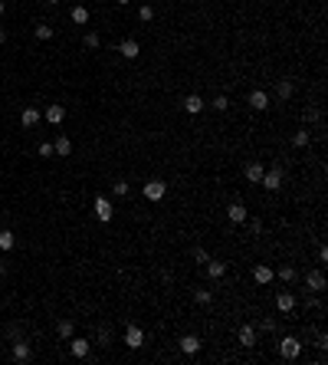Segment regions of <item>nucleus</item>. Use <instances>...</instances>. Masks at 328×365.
Returning <instances> with one entry per match:
<instances>
[{"instance_id": "nucleus-12", "label": "nucleus", "mask_w": 328, "mask_h": 365, "mask_svg": "<svg viewBox=\"0 0 328 365\" xmlns=\"http://www.w3.org/2000/svg\"><path fill=\"white\" fill-rule=\"evenodd\" d=\"M118 53H122L125 59H138L141 46H138V40H122V43H118Z\"/></svg>"}, {"instance_id": "nucleus-23", "label": "nucleus", "mask_w": 328, "mask_h": 365, "mask_svg": "<svg viewBox=\"0 0 328 365\" xmlns=\"http://www.w3.org/2000/svg\"><path fill=\"white\" fill-rule=\"evenodd\" d=\"M276 93H279V99H292V93H296L292 79H279V82H276Z\"/></svg>"}, {"instance_id": "nucleus-18", "label": "nucleus", "mask_w": 328, "mask_h": 365, "mask_svg": "<svg viewBox=\"0 0 328 365\" xmlns=\"http://www.w3.org/2000/svg\"><path fill=\"white\" fill-rule=\"evenodd\" d=\"M66 118V105H46V122L50 125H59Z\"/></svg>"}, {"instance_id": "nucleus-17", "label": "nucleus", "mask_w": 328, "mask_h": 365, "mask_svg": "<svg viewBox=\"0 0 328 365\" xmlns=\"http://www.w3.org/2000/svg\"><path fill=\"white\" fill-rule=\"evenodd\" d=\"M33 359V352H30V346H26V342H13V362H30Z\"/></svg>"}, {"instance_id": "nucleus-14", "label": "nucleus", "mask_w": 328, "mask_h": 365, "mask_svg": "<svg viewBox=\"0 0 328 365\" xmlns=\"http://www.w3.org/2000/svg\"><path fill=\"white\" fill-rule=\"evenodd\" d=\"M204 266H207V277H210V280H223V277H227V263H223V260H207Z\"/></svg>"}, {"instance_id": "nucleus-4", "label": "nucleus", "mask_w": 328, "mask_h": 365, "mask_svg": "<svg viewBox=\"0 0 328 365\" xmlns=\"http://www.w3.org/2000/svg\"><path fill=\"white\" fill-rule=\"evenodd\" d=\"M260 185L266 188V191H279V188H282V168H269V171H263Z\"/></svg>"}, {"instance_id": "nucleus-13", "label": "nucleus", "mask_w": 328, "mask_h": 365, "mask_svg": "<svg viewBox=\"0 0 328 365\" xmlns=\"http://www.w3.org/2000/svg\"><path fill=\"white\" fill-rule=\"evenodd\" d=\"M249 105H253L256 112H266L269 109V96L263 93V89H253V93H249Z\"/></svg>"}, {"instance_id": "nucleus-39", "label": "nucleus", "mask_w": 328, "mask_h": 365, "mask_svg": "<svg viewBox=\"0 0 328 365\" xmlns=\"http://www.w3.org/2000/svg\"><path fill=\"white\" fill-rule=\"evenodd\" d=\"M4 10H7V7H4V0H0V17H4Z\"/></svg>"}, {"instance_id": "nucleus-19", "label": "nucleus", "mask_w": 328, "mask_h": 365, "mask_svg": "<svg viewBox=\"0 0 328 365\" xmlns=\"http://www.w3.org/2000/svg\"><path fill=\"white\" fill-rule=\"evenodd\" d=\"M53 151H56L59 158H69V155H72V142H69L66 135H59V138L53 142Z\"/></svg>"}, {"instance_id": "nucleus-35", "label": "nucleus", "mask_w": 328, "mask_h": 365, "mask_svg": "<svg viewBox=\"0 0 328 365\" xmlns=\"http://www.w3.org/2000/svg\"><path fill=\"white\" fill-rule=\"evenodd\" d=\"M194 260H197V263H207V260H210V254H207L204 247H197V250H194Z\"/></svg>"}, {"instance_id": "nucleus-27", "label": "nucleus", "mask_w": 328, "mask_h": 365, "mask_svg": "<svg viewBox=\"0 0 328 365\" xmlns=\"http://www.w3.org/2000/svg\"><path fill=\"white\" fill-rule=\"evenodd\" d=\"M138 20H144V23H148V20H155V7H151V4H141V7H138Z\"/></svg>"}, {"instance_id": "nucleus-9", "label": "nucleus", "mask_w": 328, "mask_h": 365, "mask_svg": "<svg viewBox=\"0 0 328 365\" xmlns=\"http://www.w3.org/2000/svg\"><path fill=\"white\" fill-rule=\"evenodd\" d=\"M236 342H240L243 349H253L256 346V326H240V332H236Z\"/></svg>"}, {"instance_id": "nucleus-30", "label": "nucleus", "mask_w": 328, "mask_h": 365, "mask_svg": "<svg viewBox=\"0 0 328 365\" xmlns=\"http://www.w3.org/2000/svg\"><path fill=\"white\" fill-rule=\"evenodd\" d=\"M194 299H197L200 306H207V303L213 299V293H210V290H197V293H194Z\"/></svg>"}, {"instance_id": "nucleus-40", "label": "nucleus", "mask_w": 328, "mask_h": 365, "mask_svg": "<svg viewBox=\"0 0 328 365\" xmlns=\"http://www.w3.org/2000/svg\"><path fill=\"white\" fill-rule=\"evenodd\" d=\"M4 273H7V266H4V263H0V277H4Z\"/></svg>"}, {"instance_id": "nucleus-3", "label": "nucleus", "mask_w": 328, "mask_h": 365, "mask_svg": "<svg viewBox=\"0 0 328 365\" xmlns=\"http://www.w3.org/2000/svg\"><path fill=\"white\" fill-rule=\"evenodd\" d=\"M200 346H204V339H200V336H194V332H187V336H180V339H177V349H180L184 355H197Z\"/></svg>"}, {"instance_id": "nucleus-38", "label": "nucleus", "mask_w": 328, "mask_h": 365, "mask_svg": "<svg viewBox=\"0 0 328 365\" xmlns=\"http://www.w3.org/2000/svg\"><path fill=\"white\" fill-rule=\"evenodd\" d=\"M0 43H7V30H4V26H0Z\"/></svg>"}, {"instance_id": "nucleus-22", "label": "nucleus", "mask_w": 328, "mask_h": 365, "mask_svg": "<svg viewBox=\"0 0 328 365\" xmlns=\"http://www.w3.org/2000/svg\"><path fill=\"white\" fill-rule=\"evenodd\" d=\"M69 17H72V23H79V26H86V23H89V7H82V4H76V7H72V13H69Z\"/></svg>"}, {"instance_id": "nucleus-25", "label": "nucleus", "mask_w": 328, "mask_h": 365, "mask_svg": "<svg viewBox=\"0 0 328 365\" xmlns=\"http://www.w3.org/2000/svg\"><path fill=\"white\" fill-rule=\"evenodd\" d=\"M276 277H279V280H282V283H292V280H296V266H289V263H282V266H279V270H276Z\"/></svg>"}, {"instance_id": "nucleus-28", "label": "nucleus", "mask_w": 328, "mask_h": 365, "mask_svg": "<svg viewBox=\"0 0 328 365\" xmlns=\"http://www.w3.org/2000/svg\"><path fill=\"white\" fill-rule=\"evenodd\" d=\"M86 46H89V50H95V46H102V37H99L95 30H89V33H86Z\"/></svg>"}, {"instance_id": "nucleus-31", "label": "nucleus", "mask_w": 328, "mask_h": 365, "mask_svg": "<svg viewBox=\"0 0 328 365\" xmlns=\"http://www.w3.org/2000/svg\"><path fill=\"white\" fill-rule=\"evenodd\" d=\"M56 329H59L62 339H69V336H72V322H69V319H59V326H56Z\"/></svg>"}, {"instance_id": "nucleus-21", "label": "nucleus", "mask_w": 328, "mask_h": 365, "mask_svg": "<svg viewBox=\"0 0 328 365\" xmlns=\"http://www.w3.org/2000/svg\"><path fill=\"white\" fill-rule=\"evenodd\" d=\"M263 171H266V168H263V161H249V165H246V181H253V185H260Z\"/></svg>"}, {"instance_id": "nucleus-41", "label": "nucleus", "mask_w": 328, "mask_h": 365, "mask_svg": "<svg viewBox=\"0 0 328 365\" xmlns=\"http://www.w3.org/2000/svg\"><path fill=\"white\" fill-rule=\"evenodd\" d=\"M118 4H122V7H128V4H131V0H118Z\"/></svg>"}, {"instance_id": "nucleus-26", "label": "nucleus", "mask_w": 328, "mask_h": 365, "mask_svg": "<svg viewBox=\"0 0 328 365\" xmlns=\"http://www.w3.org/2000/svg\"><path fill=\"white\" fill-rule=\"evenodd\" d=\"M309 138H312L309 129H299L296 135H292V145H296V148H305V145H309Z\"/></svg>"}, {"instance_id": "nucleus-36", "label": "nucleus", "mask_w": 328, "mask_h": 365, "mask_svg": "<svg viewBox=\"0 0 328 365\" xmlns=\"http://www.w3.org/2000/svg\"><path fill=\"white\" fill-rule=\"evenodd\" d=\"M302 118H305V122H315V118H318V109H305Z\"/></svg>"}, {"instance_id": "nucleus-24", "label": "nucleus", "mask_w": 328, "mask_h": 365, "mask_svg": "<svg viewBox=\"0 0 328 365\" xmlns=\"http://www.w3.org/2000/svg\"><path fill=\"white\" fill-rule=\"evenodd\" d=\"M17 247V237H13V230H0V250H13Z\"/></svg>"}, {"instance_id": "nucleus-29", "label": "nucleus", "mask_w": 328, "mask_h": 365, "mask_svg": "<svg viewBox=\"0 0 328 365\" xmlns=\"http://www.w3.org/2000/svg\"><path fill=\"white\" fill-rule=\"evenodd\" d=\"M33 33H37V40H53V26H46V23H40Z\"/></svg>"}, {"instance_id": "nucleus-1", "label": "nucleus", "mask_w": 328, "mask_h": 365, "mask_svg": "<svg viewBox=\"0 0 328 365\" xmlns=\"http://www.w3.org/2000/svg\"><path fill=\"white\" fill-rule=\"evenodd\" d=\"M279 355H282L285 362H296L299 355H302V342H299L296 336H282V339H279Z\"/></svg>"}, {"instance_id": "nucleus-6", "label": "nucleus", "mask_w": 328, "mask_h": 365, "mask_svg": "<svg viewBox=\"0 0 328 365\" xmlns=\"http://www.w3.org/2000/svg\"><path fill=\"white\" fill-rule=\"evenodd\" d=\"M305 290L325 293V273L322 270H309V273H305Z\"/></svg>"}, {"instance_id": "nucleus-37", "label": "nucleus", "mask_w": 328, "mask_h": 365, "mask_svg": "<svg viewBox=\"0 0 328 365\" xmlns=\"http://www.w3.org/2000/svg\"><path fill=\"white\" fill-rule=\"evenodd\" d=\"M108 339H112V332H108V329H105V326H102V329H99V342H102V346H105V342H108Z\"/></svg>"}, {"instance_id": "nucleus-33", "label": "nucleus", "mask_w": 328, "mask_h": 365, "mask_svg": "<svg viewBox=\"0 0 328 365\" xmlns=\"http://www.w3.org/2000/svg\"><path fill=\"white\" fill-rule=\"evenodd\" d=\"M112 191L118 194V198H128V191H131V185H125V181H118L115 188H112Z\"/></svg>"}, {"instance_id": "nucleus-5", "label": "nucleus", "mask_w": 328, "mask_h": 365, "mask_svg": "<svg viewBox=\"0 0 328 365\" xmlns=\"http://www.w3.org/2000/svg\"><path fill=\"white\" fill-rule=\"evenodd\" d=\"M92 207H95V217H99L102 224H108L112 217H115V207H112V201H108V198H102V194L95 198V204H92Z\"/></svg>"}, {"instance_id": "nucleus-16", "label": "nucleus", "mask_w": 328, "mask_h": 365, "mask_svg": "<svg viewBox=\"0 0 328 365\" xmlns=\"http://www.w3.org/2000/svg\"><path fill=\"white\" fill-rule=\"evenodd\" d=\"M40 118H43V115H40V109H33V105L20 112V125H23V129H33V125H37Z\"/></svg>"}, {"instance_id": "nucleus-11", "label": "nucleus", "mask_w": 328, "mask_h": 365, "mask_svg": "<svg viewBox=\"0 0 328 365\" xmlns=\"http://www.w3.org/2000/svg\"><path fill=\"white\" fill-rule=\"evenodd\" d=\"M180 109H184L187 115H200V112H204V99H200L197 93H191V96L184 99V105H180Z\"/></svg>"}, {"instance_id": "nucleus-42", "label": "nucleus", "mask_w": 328, "mask_h": 365, "mask_svg": "<svg viewBox=\"0 0 328 365\" xmlns=\"http://www.w3.org/2000/svg\"><path fill=\"white\" fill-rule=\"evenodd\" d=\"M46 4H50V7H53V4H59V0H46Z\"/></svg>"}, {"instance_id": "nucleus-7", "label": "nucleus", "mask_w": 328, "mask_h": 365, "mask_svg": "<svg viewBox=\"0 0 328 365\" xmlns=\"http://www.w3.org/2000/svg\"><path fill=\"white\" fill-rule=\"evenodd\" d=\"M125 346L128 349H141L144 346V329L141 326H128L125 329Z\"/></svg>"}, {"instance_id": "nucleus-15", "label": "nucleus", "mask_w": 328, "mask_h": 365, "mask_svg": "<svg viewBox=\"0 0 328 365\" xmlns=\"http://www.w3.org/2000/svg\"><path fill=\"white\" fill-rule=\"evenodd\" d=\"M69 349H72V359H86L89 349H92V342H89V339H72V342H69Z\"/></svg>"}, {"instance_id": "nucleus-20", "label": "nucleus", "mask_w": 328, "mask_h": 365, "mask_svg": "<svg viewBox=\"0 0 328 365\" xmlns=\"http://www.w3.org/2000/svg\"><path fill=\"white\" fill-rule=\"evenodd\" d=\"M227 217H230L233 224H243V221L249 217V210L243 207V204H230V207H227Z\"/></svg>"}, {"instance_id": "nucleus-8", "label": "nucleus", "mask_w": 328, "mask_h": 365, "mask_svg": "<svg viewBox=\"0 0 328 365\" xmlns=\"http://www.w3.org/2000/svg\"><path fill=\"white\" fill-rule=\"evenodd\" d=\"M273 277H276V270H273V266H269V263H256V266H253V280H256V283H260V286L273 283Z\"/></svg>"}, {"instance_id": "nucleus-34", "label": "nucleus", "mask_w": 328, "mask_h": 365, "mask_svg": "<svg viewBox=\"0 0 328 365\" xmlns=\"http://www.w3.org/2000/svg\"><path fill=\"white\" fill-rule=\"evenodd\" d=\"M37 151H40V158H53V155H56V151H53V145H50V142H43V145H40V148H37Z\"/></svg>"}, {"instance_id": "nucleus-10", "label": "nucleus", "mask_w": 328, "mask_h": 365, "mask_svg": "<svg viewBox=\"0 0 328 365\" xmlns=\"http://www.w3.org/2000/svg\"><path fill=\"white\" fill-rule=\"evenodd\" d=\"M276 310L282 313V316H289L292 310H296V296H292L289 290H282V293H279V296H276Z\"/></svg>"}, {"instance_id": "nucleus-32", "label": "nucleus", "mask_w": 328, "mask_h": 365, "mask_svg": "<svg viewBox=\"0 0 328 365\" xmlns=\"http://www.w3.org/2000/svg\"><path fill=\"white\" fill-rule=\"evenodd\" d=\"M210 105H213V109H217V112H227V109H230V102H227V96H217V99H213Z\"/></svg>"}, {"instance_id": "nucleus-2", "label": "nucleus", "mask_w": 328, "mask_h": 365, "mask_svg": "<svg viewBox=\"0 0 328 365\" xmlns=\"http://www.w3.org/2000/svg\"><path fill=\"white\" fill-rule=\"evenodd\" d=\"M141 194H144V198H148V201H151V204H155V201H161V198H164V194H167V185H164V181H161V178H151V181H144V188H141Z\"/></svg>"}]
</instances>
